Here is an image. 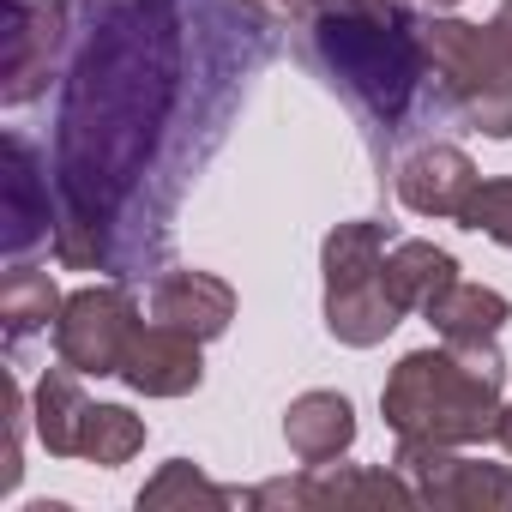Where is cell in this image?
Masks as SVG:
<instances>
[{"mask_svg": "<svg viewBox=\"0 0 512 512\" xmlns=\"http://www.w3.org/2000/svg\"><path fill=\"white\" fill-rule=\"evenodd\" d=\"M121 380L145 398H187L199 380H205V362H199V338L151 320L133 332L127 344V362H121Z\"/></svg>", "mask_w": 512, "mask_h": 512, "instance_id": "8", "label": "cell"}, {"mask_svg": "<svg viewBox=\"0 0 512 512\" xmlns=\"http://www.w3.org/2000/svg\"><path fill=\"white\" fill-rule=\"evenodd\" d=\"M37 440L55 452V458H79V428H85V410H91V398L79 392V368H49L43 380H37Z\"/></svg>", "mask_w": 512, "mask_h": 512, "instance_id": "16", "label": "cell"}, {"mask_svg": "<svg viewBox=\"0 0 512 512\" xmlns=\"http://www.w3.org/2000/svg\"><path fill=\"white\" fill-rule=\"evenodd\" d=\"M175 19L169 0L121 7L85 43L61 115V199L109 211L133 169L151 157L157 121L175 91Z\"/></svg>", "mask_w": 512, "mask_h": 512, "instance_id": "1", "label": "cell"}, {"mask_svg": "<svg viewBox=\"0 0 512 512\" xmlns=\"http://www.w3.org/2000/svg\"><path fill=\"white\" fill-rule=\"evenodd\" d=\"M380 260H386V223H338L320 247V272H326V290H344V284H368L380 278Z\"/></svg>", "mask_w": 512, "mask_h": 512, "instance_id": "19", "label": "cell"}, {"mask_svg": "<svg viewBox=\"0 0 512 512\" xmlns=\"http://www.w3.org/2000/svg\"><path fill=\"white\" fill-rule=\"evenodd\" d=\"M458 223L488 235V241H500V247H512V181H476V193H470Z\"/></svg>", "mask_w": 512, "mask_h": 512, "instance_id": "23", "label": "cell"}, {"mask_svg": "<svg viewBox=\"0 0 512 512\" xmlns=\"http://www.w3.org/2000/svg\"><path fill=\"white\" fill-rule=\"evenodd\" d=\"M428 7H434V13H452V7H458V0H428Z\"/></svg>", "mask_w": 512, "mask_h": 512, "instance_id": "27", "label": "cell"}, {"mask_svg": "<svg viewBox=\"0 0 512 512\" xmlns=\"http://www.w3.org/2000/svg\"><path fill=\"white\" fill-rule=\"evenodd\" d=\"M380 284L404 314H428L452 284H458V260L434 241H398L380 260Z\"/></svg>", "mask_w": 512, "mask_h": 512, "instance_id": "12", "label": "cell"}, {"mask_svg": "<svg viewBox=\"0 0 512 512\" xmlns=\"http://www.w3.org/2000/svg\"><path fill=\"white\" fill-rule=\"evenodd\" d=\"M392 470H404L416 500L440 506V512H506L512 506V470L482 464V458H458V446L398 440Z\"/></svg>", "mask_w": 512, "mask_h": 512, "instance_id": "5", "label": "cell"}, {"mask_svg": "<svg viewBox=\"0 0 512 512\" xmlns=\"http://www.w3.org/2000/svg\"><path fill=\"white\" fill-rule=\"evenodd\" d=\"M61 31H67V0H7V73H0L7 109H25L49 91Z\"/></svg>", "mask_w": 512, "mask_h": 512, "instance_id": "7", "label": "cell"}, {"mask_svg": "<svg viewBox=\"0 0 512 512\" xmlns=\"http://www.w3.org/2000/svg\"><path fill=\"white\" fill-rule=\"evenodd\" d=\"M476 163L458 145H422L416 157H404L398 169V199L416 217H464L470 193H476Z\"/></svg>", "mask_w": 512, "mask_h": 512, "instance_id": "9", "label": "cell"}, {"mask_svg": "<svg viewBox=\"0 0 512 512\" xmlns=\"http://www.w3.org/2000/svg\"><path fill=\"white\" fill-rule=\"evenodd\" d=\"M314 55L320 67L380 121V127H398L416 85H422V37L416 25H392V19H374L362 7H344V0H326L320 19H314Z\"/></svg>", "mask_w": 512, "mask_h": 512, "instance_id": "3", "label": "cell"}, {"mask_svg": "<svg viewBox=\"0 0 512 512\" xmlns=\"http://www.w3.org/2000/svg\"><path fill=\"white\" fill-rule=\"evenodd\" d=\"M488 31H494V37H500V43L512 49V0H500V13L488 19Z\"/></svg>", "mask_w": 512, "mask_h": 512, "instance_id": "25", "label": "cell"}, {"mask_svg": "<svg viewBox=\"0 0 512 512\" xmlns=\"http://www.w3.org/2000/svg\"><path fill=\"white\" fill-rule=\"evenodd\" d=\"M284 440H290V452H296L308 470L344 458L350 440H356V410H350V398H344V392H302V398L284 410Z\"/></svg>", "mask_w": 512, "mask_h": 512, "instance_id": "11", "label": "cell"}, {"mask_svg": "<svg viewBox=\"0 0 512 512\" xmlns=\"http://www.w3.org/2000/svg\"><path fill=\"white\" fill-rule=\"evenodd\" d=\"M139 446H145V422H139L127 404H91V410H85V428H79V458H85V464L115 470V464H127Z\"/></svg>", "mask_w": 512, "mask_h": 512, "instance_id": "20", "label": "cell"}, {"mask_svg": "<svg viewBox=\"0 0 512 512\" xmlns=\"http://www.w3.org/2000/svg\"><path fill=\"white\" fill-rule=\"evenodd\" d=\"M404 320V308L386 296L380 278L368 284H344V290H326V332L350 350H368L380 338H392V326Z\"/></svg>", "mask_w": 512, "mask_h": 512, "instance_id": "13", "label": "cell"}, {"mask_svg": "<svg viewBox=\"0 0 512 512\" xmlns=\"http://www.w3.org/2000/svg\"><path fill=\"white\" fill-rule=\"evenodd\" d=\"M55 260H61L67 272H103V266H109L103 211L61 199V217H55Z\"/></svg>", "mask_w": 512, "mask_h": 512, "instance_id": "21", "label": "cell"}, {"mask_svg": "<svg viewBox=\"0 0 512 512\" xmlns=\"http://www.w3.org/2000/svg\"><path fill=\"white\" fill-rule=\"evenodd\" d=\"M49 223V187H37V163L25 139H7V247L25 253L31 241H43Z\"/></svg>", "mask_w": 512, "mask_h": 512, "instance_id": "17", "label": "cell"}, {"mask_svg": "<svg viewBox=\"0 0 512 512\" xmlns=\"http://www.w3.org/2000/svg\"><path fill=\"white\" fill-rule=\"evenodd\" d=\"M500 380L506 356L494 338L476 344H440V350H410L386 392V428L398 440H434V446H482L500 428Z\"/></svg>", "mask_w": 512, "mask_h": 512, "instance_id": "2", "label": "cell"}, {"mask_svg": "<svg viewBox=\"0 0 512 512\" xmlns=\"http://www.w3.org/2000/svg\"><path fill=\"white\" fill-rule=\"evenodd\" d=\"M139 332V314H133V296L115 290V284H91L79 296H67L61 320H55V356L79 374H121L127 362V344Z\"/></svg>", "mask_w": 512, "mask_h": 512, "instance_id": "6", "label": "cell"}, {"mask_svg": "<svg viewBox=\"0 0 512 512\" xmlns=\"http://www.w3.org/2000/svg\"><path fill=\"white\" fill-rule=\"evenodd\" d=\"M512 320V302L488 284H452L434 308H428V326L440 332V344H476V338H500V326Z\"/></svg>", "mask_w": 512, "mask_h": 512, "instance_id": "14", "label": "cell"}, {"mask_svg": "<svg viewBox=\"0 0 512 512\" xmlns=\"http://www.w3.org/2000/svg\"><path fill=\"white\" fill-rule=\"evenodd\" d=\"M235 500H241V494L205 482L187 458H169V464L139 488V506H145V512H157V506H235Z\"/></svg>", "mask_w": 512, "mask_h": 512, "instance_id": "22", "label": "cell"}, {"mask_svg": "<svg viewBox=\"0 0 512 512\" xmlns=\"http://www.w3.org/2000/svg\"><path fill=\"white\" fill-rule=\"evenodd\" d=\"M416 488L404 470H344L314 464L308 470V506H410Z\"/></svg>", "mask_w": 512, "mask_h": 512, "instance_id": "15", "label": "cell"}, {"mask_svg": "<svg viewBox=\"0 0 512 512\" xmlns=\"http://www.w3.org/2000/svg\"><path fill=\"white\" fill-rule=\"evenodd\" d=\"M61 290H55V278L49 272H31V266H13L7 278H0V326H7V338L13 344H25V338H37V332H49L55 320H61Z\"/></svg>", "mask_w": 512, "mask_h": 512, "instance_id": "18", "label": "cell"}, {"mask_svg": "<svg viewBox=\"0 0 512 512\" xmlns=\"http://www.w3.org/2000/svg\"><path fill=\"white\" fill-rule=\"evenodd\" d=\"M494 440H500V446H506V452H512V404H506V410H500V428H494Z\"/></svg>", "mask_w": 512, "mask_h": 512, "instance_id": "26", "label": "cell"}, {"mask_svg": "<svg viewBox=\"0 0 512 512\" xmlns=\"http://www.w3.org/2000/svg\"><path fill=\"white\" fill-rule=\"evenodd\" d=\"M416 37H422V61L440 73L458 115L488 139H512V49L464 19H428L416 25Z\"/></svg>", "mask_w": 512, "mask_h": 512, "instance_id": "4", "label": "cell"}, {"mask_svg": "<svg viewBox=\"0 0 512 512\" xmlns=\"http://www.w3.org/2000/svg\"><path fill=\"white\" fill-rule=\"evenodd\" d=\"M241 7L253 13H266V19H290V25H314L326 0H241Z\"/></svg>", "mask_w": 512, "mask_h": 512, "instance_id": "24", "label": "cell"}, {"mask_svg": "<svg viewBox=\"0 0 512 512\" xmlns=\"http://www.w3.org/2000/svg\"><path fill=\"white\" fill-rule=\"evenodd\" d=\"M151 320H163V326H175V332L211 344V338H223L229 320H235V290H229L223 278H211V272H169V278L151 290Z\"/></svg>", "mask_w": 512, "mask_h": 512, "instance_id": "10", "label": "cell"}]
</instances>
